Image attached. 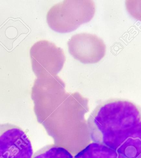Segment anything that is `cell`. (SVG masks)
Masks as SVG:
<instances>
[{"instance_id": "1", "label": "cell", "mask_w": 141, "mask_h": 158, "mask_svg": "<svg viewBox=\"0 0 141 158\" xmlns=\"http://www.w3.org/2000/svg\"><path fill=\"white\" fill-rule=\"evenodd\" d=\"M93 143L106 146L126 158H141V107L128 100L110 99L89 116Z\"/></svg>"}, {"instance_id": "2", "label": "cell", "mask_w": 141, "mask_h": 158, "mask_svg": "<svg viewBox=\"0 0 141 158\" xmlns=\"http://www.w3.org/2000/svg\"><path fill=\"white\" fill-rule=\"evenodd\" d=\"M95 12V3L92 0H65L49 10L46 21L53 31L69 33L90 22Z\"/></svg>"}, {"instance_id": "3", "label": "cell", "mask_w": 141, "mask_h": 158, "mask_svg": "<svg viewBox=\"0 0 141 158\" xmlns=\"http://www.w3.org/2000/svg\"><path fill=\"white\" fill-rule=\"evenodd\" d=\"M30 55L32 70L38 77L58 74L66 60L63 49L46 40L35 43L30 50Z\"/></svg>"}, {"instance_id": "4", "label": "cell", "mask_w": 141, "mask_h": 158, "mask_svg": "<svg viewBox=\"0 0 141 158\" xmlns=\"http://www.w3.org/2000/svg\"><path fill=\"white\" fill-rule=\"evenodd\" d=\"M33 153L30 140L22 128L0 124V158H32Z\"/></svg>"}, {"instance_id": "5", "label": "cell", "mask_w": 141, "mask_h": 158, "mask_svg": "<svg viewBox=\"0 0 141 158\" xmlns=\"http://www.w3.org/2000/svg\"><path fill=\"white\" fill-rule=\"evenodd\" d=\"M68 45L69 53L84 64L98 62L106 53V46L102 40L90 33L74 35L68 41Z\"/></svg>"}, {"instance_id": "6", "label": "cell", "mask_w": 141, "mask_h": 158, "mask_svg": "<svg viewBox=\"0 0 141 158\" xmlns=\"http://www.w3.org/2000/svg\"><path fill=\"white\" fill-rule=\"evenodd\" d=\"M74 158H126L113 149L103 144L90 143L77 153Z\"/></svg>"}, {"instance_id": "7", "label": "cell", "mask_w": 141, "mask_h": 158, "mask_svg": "<svg viewBox=\"0 0 141 158\" xmlns=\"http://www.w3.org/2000/svg\"><path fill=\"white\" fill-rule=\"evenodd\" d=\"M32 158H73L65 148L54 145L46 146L37 151Z\"/></svg>"}, {"instance_id": "8", "label": "cell", "mask_w": 141, "mask_h": 158, "mask_svg": "<svg viewBox=\"0 0 141 158\" xmlns=\"http://www.w3.org/2000/svg\"><path fill=\"white\" fill-rule=\"evenodd\" d=\"M126 6L131 16L141 21V0H126Z\"/></svg>"}]
</instances>
